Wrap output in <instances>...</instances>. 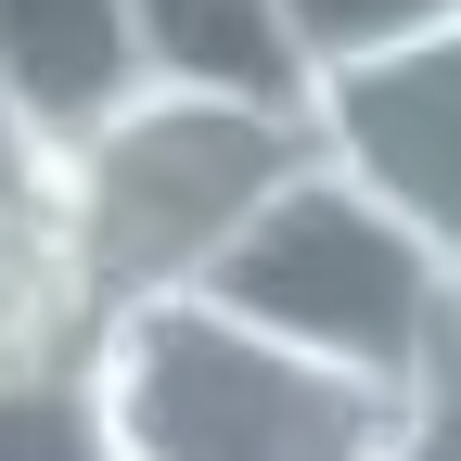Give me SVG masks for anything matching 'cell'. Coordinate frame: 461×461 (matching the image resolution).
I'll list each match as a JSON object with an SVG mask.
<instances>
[{"instance_id":"obj_8","label":"cell","mask_w":461,"mask_h":461,"mask_svg":"<svg viewBox=\"0 0 461 461\" xmlns=\"http://www.w3.org/2000/svg\"><path fill=\"white\" fill-rule=\"evenodd\" d=\"M0 461H115L90 372H51V384H0Z\"/></svg>"},{"instance_id":"obj_2","label":"cell","mask_w":461,"mask_h":461,"mask_svg":"<svg viewBox=\"0 0 461 461\" xmlns=\"http://www.w3.org/2000/svg\"><path fill=\"white\" fill-rule=\"evenodd\" d=\"M295 167H308L295 115L141 90L129 115H103L77 154H51V218H65V244H77L103 308H167V295H205L218 244L295 180Z\"/></svg>"},{"instance_id":"obj_4","label":"cell","mask_w":461,"mask_h":461,"mask_svg":"<svg viewBox=\"0 0 461 461\" xmlns=\"http://www.w3.org/2000/svg\"><path fill=\"white\" fill-rule=\"evenodd\" d=\"M295 129H308V167L372 193L411 244L461 257V26H423L397 51H359V65H321Z\"/></svg>"},{"instance_id":"obj_10","label":"cell","mask_w":461,"mask_h":461,"mask_svg":"<svg viewBox=\"0 0 461 461\" xmlns=\"http://www.w3.org/2000/svg\"><path fill=\"white\" fill-rule=\"evenodd\" d=\"M436 411H461V257H448V308H436Z\"/></svg>"},{"instance_id":"obj_3","label":"cell","mask_w":461,"mask_h":461,"mask_svg":"<svg viewBox=\"0 0 461 461\" xmlns=\"http://www.w3.org/2000/svg\"><path fill=\"white\" fill-rule=\"evenodd\" d=\"M205 308L244 321L295 359L346 372L397 397V411H436V308H448V257L411 244L372 193H346L333 167H295L205 269Z\"/></svg>"},{"instance_id":"obj_1","label":"cell","mask_w":461,"mask_h":461,"mask_svg":"<svg viewBox=\"0 0 461 461\" xmlns=\"http://www.w3.org/2000/svg\"><path fill=\"white\" fill-rule=\"evenodd\" d=\"M90 397H103L115 461H397V436L423 423L397 397L295 359V346L218 321L205 295L103 308Z\"/></svg>"},{"instance_id":"obj_7","label":"cell","mask_w":461,"mask_h":461,"mask_svg":"<svg viewBox=\"0 0 461 461\" xmlns=\"http://www.w3.org/2000/svg\"><path fill=\"white\" fill-rule=\"evenodd\" d=\"M423 26H461V0H282V39H295V65H359V51H397Z\"/></svg>"},{"instance_id":"obj_9","label":"cell","mask_w":461,"mask_h":461,"mask_svg":"<svg viewBox=\"0 0 461 461\" xmlns=\"http://www.w3.org/2000/svg\"><path fill=\"white\" fill-rule=\"evenodd\" d=\"M26 193H51V154L14 129V115H0V205H26Z\"/></svg>"},{"instance_id":"obj_6","label":"cell","mask_w":461,"mask_h":461,"mask_svg":"<svg viewBox=\"0 0 461 461\" xmlns=\"http://www.w3.org/2000/svg\"><path fill=\"white\" fill-rule=\"evenodd\" d=\"M129 65L141 90H180V103H244V115L308 103L282 0H129Z\"/></svg>"},{"instance_id":"obj_11","label":"cell","mask_w":461,"mask_h":461,"mask_svg":"<svg viewBox=\"0 0 461 461\" xmlns=\"http://www.w3.org/2000/svg\"><path fill=\"white\" fill-rule=\"evenodd\" d=\"M397 461H461V411H423L411 436H397Z\"/></svg>"},{"instance_id":"obj_5","label":"cell","mask_w":461,"mask_h":461,"mask_svg":"<svg viewBox=\"0 0 461 461\" xmlns=\"http://www.w3.org/2000/svg\"><path fill=\"white\" fill-rule=\"evenodd\" d=\"M141 103L129 0H0V115L39 154H77L103 115Z\"/></svg>"}]
</instances>
